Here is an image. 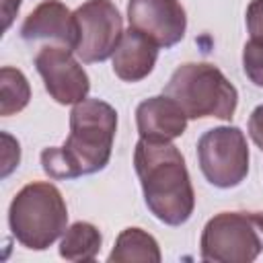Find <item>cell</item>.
<instances>
[{
  "label": "cell",
  "mask_w": 263,
  "mask_h": 263,
  "mask_svg": "<svg viewBox=\"0 0 263 263\" xmlns=\"http://www.w3.org/2000/svg\"><path fill=\"white\" fill-rule=\"evenodd\" d=\"M113 72L123 82L144 80L156 66L158 45L136 29L123 31L115 51H113Z\"/></svg>",
  "instance_id": "7c38bea8"
},
{
  "label": "cell",
  "mask_w": 263,
  "mask_h": 263,
  "mask_svg": "<svg viewBox=\"0 0 263 263\" xmlns=\"http://www.w3.org/2000/svg\"><path fill=\"white\" fill-rule=\"evenodd\" d=\"M134 168L150 214L166 226L185 224L195 210V191L181 150L171 142L140 138Z\"/></svg>",
  "instance_id": "7a4b0ae2"
},
{
  "label": "cell",
  "mask_w": 263,
  "mask_h": 263,
  "mask_svg": "<svg viewBox=\"0 0 263 263\" xmlns=\"http://www.w3.org/2000/svg\"><path fill=\"white\" fill-rule=\"evenodd\" d=\"M263 251L253 212H220L201 230L199 255L214 263H251Z\"/></svg>",
  "instance_id": "5b68a950"
},
{
  "label": "cell",
  "mask_w": 263,
  "mask_h": 263,
  "mask_svg": "<svg viewBox=\"0 0 263 263\" xmlns=\"http://www.w3.org/2000/svg\"><path fill=\"white\" fill-rule=\"evenodd\" d=\"M127 21L132 29L164 49L177 45L187 29V14L179 0H129Z\"/></svg>",
  "instance_id": "9c48e42d"
},
{
  "label": "cell",
  "mask_w": 263,
  "mask_h": 263,
  "mask_svg": "<svg viewBox=\"0 0 263 263\" xmlns=\"http://www.w3.org/2000/svg\"><path fill=\"white\" fill-rule=\"evenodd\" d=\"M162 259L160 247L152 234L142 228L129 226L119 232L113 251L109 253V261L113 263H158Z\"/></svg>",
  "instance_id": "4fadbf2b"
},
{
  "label": "cell",
  "mask_w": 263,
  "mask_h": 263,
  "mask_svg": "<svg viewBox=\"0 0 263 263\" xmlns=\"http://www.w3.org/2000/svg\"><path fill=\"white\" fill-rule=\"evenodd\" d=\"M35 68L45 82V90L60 105H76L86 99L90 80L74 58L72 49L45 45L35 55Z\"/></svg>",
  "instance_id": "ba28073f"
},
{
  "label": "cell",
  "mask_w": 263,
  "mask_h": 263,
  "mask_svg": "<svg viewBox=\"0 0 263 263\" xmlns=\"http://www.w3.org/2000/svg\"><path fill=\"white\" fill-rule=\"evenodd\" d=\"M242 70L247 78L263 88V39H249L242 47Z\"/></svg>",
  "instance_id": "2e32d148"
},
{
  "label": "cell",
  "mask_w": 263,
  "mask_h": 263,
  "mask_svg": "<svg viewBox=\"0 0 263 263\" xmlns=\"http://www.w3.org/2000/svg\"><path fill=\"white\" fill-rule=\"evenodd\" d=\"M21 37L29 43L53 41L55 45H62L74 51L78 41L76 16L60 0H43L23 21Z\"/></svg>",
  "instance_id": "30bf717a"
},
{
  "label": "cell",
  "mask_w": 263,
  "mask_h": 263,
  "mask_svg": "<svg viewBox=\"0 0 263 263\" xmlns=\"http://www.w3.org/2000/svg\"><path fill=\"white\" fill-rule=\"evenodd\" d=\"M8 226L12 236L31 251H45L68 228V208L53 183L33 181L10 201Z\"/></svg>",
  "instance_id": "3957f363"
},
{
  "label": "cell",
  "mask_w": 263,
  "mask_h": 263,
  "mask_svg": "<svg viewBox=\"0 0 263 263\" xmlns=\"http://www.w3.org/2000/svg\"><path fill=\"white\" fill-rule=\"evenodd\" d=\"M31 99V86L27 76L10 66H4L0 70V115L8 117L18 111H23L29 105Z\"/></svg>",
  "instance_id": "9a60e30c"
},
{
  "label": "cell",
  "mask_w": 263,
  "mask_h": 263,
  "mask_svg": "<svg viewBox=\"0 0 263 263\" xmlns=\"http://www.w3.org/2000/svg\"><path fill=\"white\" fill-rule=\"evenodd\" d=\"M197 160L205 181L218 189H232L249 175L247 138L236 125L208 129L197 140Z\"/></svg>",
  "instance_id": "8992f818"
},
{
  "label": "cell",
  "mask_w": 263,
  "mask_h": 263,
  "mask_svg": "<svg viewBox=\"0 0 263 263\" xmlns=\"http://www.w3.org/2000/svg\"><path fill=\"white\" fill-rule=\"evenodd\" d=\"M21 8V0H2V16H4V31L10 27L12 18Z\"/></svg>",
  "instance_id": "ffe728a7"
},
{
  "label": "cell",
  "mask_w": 263,
  "mask_h": 263,
  "mask_svg": "<svg viewBox=\"0 0 263 263\" xmlns=\"http://www.w3.org/2000/svg\"><path fill=\"white\" fill-rule=\"evenodd\" d=\"M164 95L175 99L189 119H232L238 105L234 84L208 62L181 64L168 78Z\"/></svg>",
  "instance_id": "277c9868"
},
{
  "label": "cell",
  "mask_w": 263,
  "mask_h": 263,
  "mask_svg": "<svg viewBox=\"0 0 263 263\" xmlns=\"http://www.w3.org/2000/svg\"><path fill=\"white\" fill-rule=\"evenodd\" d=\"M253 218L257 222V228H259V234H261V240H263V212H253Z\"/></svg>",
  "instance_id": "44dd1931"
},
{
  "label": "cell",
  "mask_w": 263,
  "mask_h": 263,
  "mask_svg": "<svg viewBox=\"0 0 263 263\" xmlns=\"http://www.w3.org/2000/svg\"><path fill=\"white\" fill-rule=\"evenodd\" d=\"M117 111L101 99H84L70 111V134L58 148L41 152L45 175L55 181L95 175L109 164Z\"/></svg>",
  "instance_id": "6da1fadb"
},
{
  "label": "cell",
  "mask_w": 263,
  "mask_h": 263,
  "mask_svg": "<svg viewBox=\"0 0 263 263\" xmlns=\"http://www.w3.org/2000/svg\"><path fill=\"white\" fill-rule=\"evenodd\" d=\"M103 236L90 222H74L66 228L60 240V257L74 263L95 261L101 251Z\"/></svg>",
  "instance_id": "5bb4252c"
},
{
  "label": "cell",
  "mask_w": 263,
  "mask_h": 263,
  "mask_svg": "<svg viewBox=\"0 0 263 263\" xmlns=\"http://www.w3.org/2000/svg\"><path fill=\"white\" fill-rule=\"evenodd\" d=\"M247 29L253 39H263V0H251L247 6Z\"/></svg>",
  "instance_id": "ac0fdd59"
},
{
  "label": "cell",
  "mask_w": 263,
  "mask_h": 263,
  "mask_svg": "<svg viewBox=\"0 0 263 263\" xmlns=\"http://www.w3.org/2000/svg\"><path fill=\"white\" fill-rule=\"evenodd\" d=\"M187 113L181 105L166 97L164 92L158 97H150L142 101L136 109V125L140 138L158 140V142H173L175 138L185 134L187 127Z\"/></svg>",
  "instance_id": "8fae6325"
},
{
  "label": "cell",
  "mask_w": 263,
  "mask_h": 263,
  "mask_svg": "<svg viewBox=\"0 0 263 263\" xmlns=\"http://www.w3.org/2000/svg\"><path fill=\"white\" fill-rule=\"evenodd\" d=\"M2 142H4V164H2V177H8L16 166H18V160H21V148H18V142L8 136L6 132H2Z\"/></svg>",
  "instance_id": "e0dca14e"
},
{
  "label": "cell",
  "mask_w": 263,
  "mask_h": 263,
  "mask_svg": "<svg viewBox=\"0 0 263 263\" xmlns=\"http://www.w3.org/2000/svg\"><path fill=\"white\" fill-rule=\"evenodd\" d=\"M78 41L74 53L84 64L105 62L113 55L121 35L123 21L111 0H86L74 10Z\"/></svg>",
  "instance_id": "52a82bcc"
},
{
  "label": "cell",
  "mask_w": 263,
  "mask_h": 263,
  "mask_svg": "<svg viewBox=\"0 0 263 263\" xmlns=\"http://www.w3.org/2000/svg\"><path fill=\"white\" fill-rule=\"evenodd\" d=\"M249 136L263 150V105L255 107L249 115Z\"/></svg>",
  "instance_id": "d6986e66"
}]
</instances>
